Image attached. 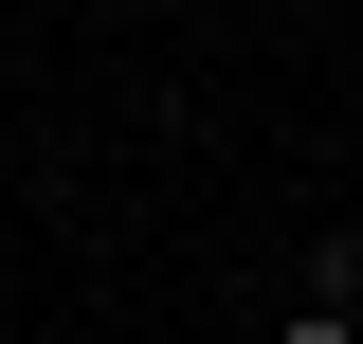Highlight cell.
Listing matches in <instances>:
<instances>
[{
	"label": "cell",
	"mask_w": 363,
	"mask_h": 344,
	"mask_svg": "<svg viewBox=\"0 0 363 344\" xmlns=\"http://www.w3.org/2000/svg\"><path fill=\"white\" fill-rule=\"evenodd\" d=\"M272 344H363V236H309V290L272 308Z\"/></svg>",
	"instance_id": "obj_1"
}]
</instances>
